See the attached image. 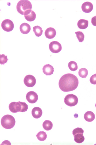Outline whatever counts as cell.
<instances>
[{
	"label": "cell",
	"mask_w": 96,
	"mask_h": 145,
	"mask_svg": "<svg viewBox=\"0 0 96 145\" xmlns=\"http://www.w3.org/2000/svg\"><path fill=\"white\" fill-rule=\"evenodd\" d=\"M78 80L75 75L70 73L63 75L60 78L59 85L60 89L64 92L73 91L77 87Z\"/></svg>",
	"instance_id": "6da1fadb"
},
{
	"label": "cell",
	"mask_w": 96,
	"mask_h": 145,
	"mask_svg": "<svg viewBox=\"0 0 96 145\" xmlns=\"http://www.w3.org/2000/svg\"><path fill=\"white\" fill-rule=\"evenodd\" d=\"M10 111L12 113L18 112H24L27 111L28 109V105L26 103L19 101L11 102L9 106Z\"/></svg>",
	"instance_id": "7a4b0ae2"
},
{
	"label": "cell",
	"mask_w": 96,
	"mask_h": 145,
	"mask_svg": "<svg viewBox=\"0 0 96 145\" xmlns=\"http://www.w3.org/2000/svg\"><path fill=\"white\" fill-rule=\"evenodd\" d=\"M2 126L6 129H10L13 128L15 123V120L12 116L9 115H4L1 120Z\"/></svg>",
	"instance_id": "3957f363"
},
{
	"label": "cell",
	"mask_w": 96,
	"mask_h": 145,
	"mask_svg": "<svg viewBox=\"0 0 96 145\" xmlns=\"http://www.w3.org/2000/svg\"><path fill=\"white\" fill-rule=\"evenodd\" d=\"M32 5L30 2L27 0H21L18 2L16 6L17 11L20 14L24 15L28 10L31 9Z\"/></svg>",
	"instance_id": "277c9868"
},
{
	"label": "cell",
	"mask_w": 96,
	"mask_h": 145,
	"mask_svg": "<svg viewBox=\"0 0 96 145\" xmlns=\"http://www.w3.org/2000/svg\"><path fill=\"white\" fill-rule=\"evenodd\" d=\"M77 97L72 94H67L64 98V102L67 105L70 107L74 106L76 105L78 102Z\"/></svg>",
	"instance_id": "5b68a950"
},
{
	"label": "cell",
	"mask_w": 96,
	"mask_h": 145,
	"mask_svg": "<svg viewBox=\"0 0 96 145\" xmlns=\"http://www.w3.org/2000/svg\"><path fill=\"white\" fill-rule=\"evenodd\" d=\"M1 26L4 30L9 32L13 30L14 28V24L13 22L11 20L6 19L2 22Z\"/></svg>",
	"instance_id": "8992f818"
},
{
	"label": "cell",
	"mask_w": 96,
	"mask_h": 145,
	"mask_svg": "<svg viewBox=\"0 0 96 145\" xmlns=\"http://www.w3.org/2000/svg\"><path fill=\"white\" fill-rule=\"evenodd\" d=\"M49 48L50 51L54 53H58L62 49L61 45L58 42L54 41L49 44Z\"/></svg>",
	"instance_id": "52a82bcc"
},
{
	"label": "cell",
	"mask_w": 96,
	"mask_h": 145,
	"mask_svg": "<svg viewBox=\"0 0 96 145\" xmlns=\"http://www.w3.org/2000/svg\"><path fill=\"white\" fill-rule=\"evenodd\" d=\"M24 82L26 86L29 87H33L36 83V80L35 77L31 75H28L24 77Z\"/></svg>",
	"instance_id": "ba28073f"
},
{
	"label": "cell",
	"mask_w": 96,
	"mask_h": 145,
	"mask_svg": "<svg viewBox=\"0 0 96 145\" xmlns=\"http://www.w3.org/2000/svg\"><path fill=\"white\" fill-rule=\"evenodd\" d=\"M26 98L28 101L30 103H36L38 99V95L35 92L33 91L28 92L26 95Z\"/></svg>",
	"instance_id": "9c48e42d"
},
{
	"label": "cell",
	"mask_w": 96,
	"mask_h": 145,
	"mask_svg": "<svg viewBox=\"0 0 96 145\" xmlns=\"http://www.w3.org/2000/svg\"><path fill=\"white\" fill-rule=\"evenodd\" d=\"M24 15L25 19L29 22L34 21L36 17V13L31 9L28 10L26 11Z\"/></svg>",
	"instance_id": "30bf717a"
},
{
	"label": "cell",
	"mask_w": 96,
	"mask_h": 145,
	"mask_svg": "<svg viewBox=\"0 0 96 145\" xmlns=\"http://www.w3.org/2000/svg\"><path fill=\"white\" fill-rule=\"evenodd\" d=\"M81 8L82 10L84 12L88 13L90 12L93 10V5L91 2L87 1L82 4Z\"/></svg>",
	"instance_id": "8fae6325"
},
{
	"label": "cell",
	"mask_w": 96,
	"mask_h": 145,
	"mask_svg": "<svg viewBox=\"0 0 96 145\" xmlns=\"http://www.w3.org/2000/svg\"><path fill=\"white\" fill-rule=\"evenodd\" d=\"M56 34L55 29L52 27H49L47 29L45 32V35L47 38L51 39L54 38Z\"/></svg>",
	"instance_id": "7c38bea8"
},
{
	"label": "cell",
	"mask_w": 96,
	"mask_h": 145,
	"mask_svg": "<svg viewBox=\"0 0 96 145\" xmlns=\"http://www.w3.org/2000/svg\"><path fill=\"white\" fill-rule=\"evenodd\" d=\"M42 71L46 75H50L53 74L54 68L49 64H46L43 66Z\"/></svg>",
	"instance_id": "4fadbf2b"
},
{
	"label": "cell",
	"mask_w": 96,
	"mask_h": 145,
	"mask_svg": "<svg viewBox=\"0 0 96 145\" xmlns=\"http://www.w3.org/2000/svg\"><path fill=\"white\" fill-rule=\"evenodd\" d=\"M42 109L38 107H36L33 108L31 111V114L33 117L38 119L42 116Z\"/></svg>",
	"instance_id": "5bb4252c"
},
{
	"label": "cell",
	"mask_w": 96,
	"mask_h": 145,
	"mask_svg": "<svg viewBox=\"0 0 96 145\" xmlns=\"http://www.w3.org/2000/svg\"><path fill=\"white\" fill-rule=\"evenodd\" d=\"M20 30L22 33L24 34H28L31 30L30 26L28 23H23L20 26Z\"/></svg>",
	"instance_id": "9a60e30c"
},
{
	"label": "cell",
	"mask_w": 96,
	"mask_h": 145,
	"mask_svg": "<svg viewBox=\"0 0 96 145\" xmlns=\"http://www.w3.org/2000/svg\"><path fill=\"white\" fill-rule=\"evenodd\" d=\"M84 117L85 120L88 122H91L95 119V116L94 113L91 111L86 112L84 114Z\"/></svg>",
	"instance_id": "2e32d148"
},
{
	"label": "cell",
	"mask_w": 96,
	"mask_h": 145,
	"mask_svg": "<svg viewBox=\"0 0 96 145\" xmlns=\"http://www.w3.org/2000/svg\"><path fill=\"white\" fill-rule=\"evenodd\" d=\"M88 21L84 19H80L78 22L77 25L79 28L81 29H86L88 27Z\"/></svg>",
	"instance_id": "e0dca14e"
},
{
	"label": "cell",
	"mask_w": 96,
	"mask_h": 145,
	"mask_svg": "<svg viewBox=\"0 0 96 145\" xmlns=\"http://www.w3.org/2000/svg\"><path fill=\"white\" fill-rule=\"evenodd\" d=\"M74 140L76 143H81L83 142L84 140V137L83 134L81 133H77L74 136Z\"/></svg>",
	"instance_id": "ac0fdd59"
},
{
	"label": "cell",
	"mask_w": 96,
	"mask_h": 145,
	"mask_svg": "<svg viewBox=\"0 0 96 145\" xmlns=\"http://www.w3.org/2000/svg\"><path fill=\"white\" fill-rule=\"evenodd\" d=\"M43 127L46 130H49L52 128L53 124L51 121L48 120H45L42 124Z\"/></svg>",
	"instance_id": "d6986e66"
},
{
	"label": "cell",
	"mask_w": 96,
	"mask_h": 145,
	"mask_svg": "<svg viewBox=\"0 0 96 145\" xmlns=\"http://www.w3.org/2000/svg\"><path fill=\"white\" fill-rule=\"evenodd\" d=\"M33 31L36 36L39 37L42 33L43 30L41 27L39 26H36L33 27Z\"/></svg>",
	"instance_id": "ffe728a7"
},
{
	"label": "cell",
	"mask_w": 96,
	"mask_h": 145,
	"mask_svg": "<svg viewBox=\"0 0 96 145\" xmlns=\"http://www.w3.org/2000/svg\"><path fill=\"white\" fill-rule=\"evenodd\" d=\"M47 135L44 131H40L38 133L36 136L39 141H43L45 140L47 138Z\"/></svg>",
	"instance_id": "44dd1931"
},
{
	"label": "cell",
	"mask_w": 96,
	"mask_h": 145,
	"mask_svg": "<svg viewBox=\"0 0 96 145\" xmlns=\"http://www.w3.org/2000/svg\"><path fill=\"white\" fill-rule=\"evenodd\" d=\"M79 76L82 78H86L88 75V71L85 68L80 69L78 72Z\"/></svg>",
	"instance_id": "7402d4cb"
},
{
	"label": "cell",
	"mask_w": 96,
	"mask_h": 145,
	"mask_svg": "<svg viewBox=\"0 0 96 145\" xmlns=\"http://www.w3.org/2000/svg\"><path fill=\"white\" fill-rule=\"evenodd\" d=\"M68 66L69 69L73 71L76 70L78 68L77 63L76 62L73 61L70 62L68 64Z\"/></svg>",
	"instance_id": "603a6c76"
},
{
	"label": "cell",
	"mask_w": 96,
	"mask_h": 145,
	"mask_svg": "<svg viewBox=\"0 0 96 145\" xmlns=\"http://www.w3.org/2000/svg\"><path fill=\"white\" fill-rule=\"evenodd\" d=\"M76 36L79 42H82L84 40V34L81 31H78L75 32Z\"/></svg>",
	"instance_id": "cb8c5ba5"
},
{
	"label": "cell",
	"mask_w": 96,
	"mask_h": 145,
	"mask_svg": "<svg viewBox=\"0 0 96 145\" xmlns=\"http://www.w3.org/2000/svg\"><path fill=\"white\" fill-rule=\"evenodd\" d=\"M0 64L1 65H4L7 62L8 59L7 56H5L4 54L0 55Z\"/></svg>",
	"instance_id": "d4e9b609"
},
{
	"label": "cell",
	"mask_w": 96,
	"mask_h": 145,
	"mask_svg": "<svg viewBox=\"0 0 96 145\" xmlns=\"http://www.w3.org/2000/svg\"><path fill=\"white\" fill-rule=\"evenodd\" d=\"M84 130L81 128L78 127L74 129L72 131V134L73 136L78 133L83 134Z\"/></svg>",
	"instance_id": "484cf974"
},
{
	"label": "cell",
	"mask_w": 96,
	"mask_h": 145,
	"mask_svg": "<svg viewBox=\"0 0 96 145\" xmlns=\"http://www.w3.org/2000/svg\"><path fill=\"white\" fill-rule=\"evenodd\" d=\"M90 80L92 84H96V73L92 75L91 77Z\"/></svg>",
	"instance_id": "4316f807"
},
{
	"label": "cell",
	"mask_w": 96,
	"mask_h": 145,
	"mask_svg": "<svg viewBox=\"0 0 96 145\" xmlns=\"http://www.w3.org/2000/svg\"><path fill=\"white\" fill-rule=\"evenodd\" d=\"M91 23L94 26H96V17L95 16L92 18L91 20Z\"/></svg>",
	"instance_id": "83f0119b"
},
{
	"label": "cell",
	"mask_w": 96,
	"mask_h": 145,
	"mask_svg": "<svg viewBox=\"0 0 96 145\" xmlns=\"http://www.w3.org/2000/svg\"><path fill=\"white\" fill-rule=\"evenodd\" d=\"M95 106H96V104H95Z\"/></svg>",
	"instance_id": "f1b7e54d"
},
{
	"label": "cell",
	"mask_w": 96,
	"mask_h": 145,
	"mask_svg": "<svg viewBox=\"0 0 96 145\" xmlns=\"http://www.w3.org/2000/svg\"></svg>",
	"instance_id": "f546056e"
}]
</instances>
